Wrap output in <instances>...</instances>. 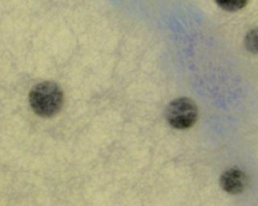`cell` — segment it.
<instances>
[{
	"instance_id": "obj_5",
	"label": "cell",
	"mask_w": 258,
	"mask_h": 206,
	"mask_svg": "<svg viewBox=\"0 0 258 206\" xmlns=\"http://www.w3.org/2000/svg\"><path fill=\"white\" fill-rule=\"evenodd\" d=\"M216 3L227 11H237L242 9L248 0H215Z\"/></svg>"
},
{
	"instance_id": "obj_1",
	"label": "cell",
	"mask_w": 258,
	"mask_h": 206,
	"mask_svg": "<svg viewBox=\"0 0 258 206\" xmlns=\"http://www.w3.org/2000/svg\"><path fill=\"white\" fill-rule=\"evenodd\" d=\"M63 93L53 81H42L35 84L29 92V105L32 111L43 118L56 115L62 108Z\"/></svg>"
},
{
	"instance_id": "obj_4",
	"label": "cell",
	"mask_w": 258,
	"mask_h": 206,
	"mask_svg": "<svg viewBox=\"0 0 258 206\" xmlns=\"http://www.w3.org/2000/svg\"><path fill=\"white\" fill-rule=\"evenodd\" d=\"M245 47L252 53H258V28L250 30L245 36Z\"/></svg>"
},
{
	"instance_id": "obj_2",
	"label": "cell",
	"mask_w": 258,
	"mask_h": 206,
	"mask_svg": "<svg viewBox=\"0 0 258 206\" xmlns=\"http://www.w3.org/2000/svg\"><path fill=\"white\" fill-rule=\"evenodd\" d=\"M168 124L175 129H188L198 119L196 104L188 97H178L172 100L165 112Z\"/></svg>"
},
{
	"instance_id": "obj_3",
	"label": "cell",
	"mask_w": 258,
	"mask_h": 206,
	"mask_svg": "<svg viewBox=\"0 0 258 206\" xmlns=\"http://www.w3.org/2000/svg\"><path fill=\"white\" fill-rule=\"evenodd\" d=\"M221 187L229 194L241 193L247 185V177L238 168H231L225 171L220 178Z\"/></svg>"
}]
</instances>
